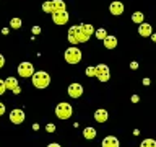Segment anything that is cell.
I'll list each match as a JSON object with an SVG mask.
<instances>
[{"label":"cell","instance_id":"1","mask_svg":"<svg viewBox=\"0 0 156 147\" xmlns=\"http://www.w3.org/2000/svg\"><path fill=\"white\" fill-rule=\"evenodd\" d=\"M31 78H33V85L36 88H46V87H49V83H51V77H49V74L44 72V70L34 72Z\"/></svg>","mask_w":156,"mask_h":147},{"label":"cell","instance_id":"2","mask_svg":"<svg viewBox=\"0 0 156 147\" xmlns=\"http://www.w3.org/2000/svg\"><path fill=\"white\" fill-rule=\"evenodd\" d=\"M55 115L58 119H68L72 115H73V110H72V105L70 103H58L55 106Z\"/></svg>","mask_w":156,"mask_h":147},{"label":"cell","instance_id":"3","mask_svg":"<svg viewBox=\"0 0 156 147\" xmlns=\"http://www.w3.org/2000/svg\"><path fill=\"white\" fill-rule=\"evenodd\" d=\"M63 57L68 64H78L81 61V51L78 47H68L63 54Z\"/></svg>","mask_w":156,"mask_h":147},{"label":"cell","instance_id":"4","mask_svg":"<svg viewBox=\"0 0 156 147\" xmlns=\"http://www.w3.org/2000/svg\"><path fill=\"white\" fill-rule=\"evenodd\" d=\"M96 77L99 78V82H107L111 78L109 67H107L106 64H98L96 66Z\"/></svg>","mask_w":156,"mask_h":147},{"label":"cell","instance_id":"5","mask_svg":"<svg viewBox=\"0 0 156 147\" xmlns=\"http://www.w3.org/2000/svg\"><path fill=\"white\" fill-rule=\"evenodd\" d=\"M18 74H20V77H33V74H34V67H33V64L31 62H21L18 66Z\"/></svg>","mask_w":156,"mask_h":147},{"label":"cell","instance_id":"6","mask_svg":"<svg viewBox=\"0 0 156 147\" xmlns=\"http://www.w3.org/2000/svg\"><path fill=\"white\" fill-rule=\"evenodd\" d=\"M10 121H12L13 124H21L24 121V111L20 110V108L12 110V113H10Z\"/></svg>","mask_w":156,"mask_h":147},{"label":"cell","instance_id":"7","mask_svg":"<svg viewBox=\"0 0 156 147\" xmlns=\"http://www.w3.org/2000/svg\"><path fill=\"white\" fill-rule=\"evenodd\" d=\"M5 87H7V90H12L13 93H16V95L21 92V88H20V85H18V80L15 77L5 78Z\"/></svg>","mask_w":156,"mask_h":147},{"label":"cell","instance_id":"8","mask_svg":"<svg viewBox=\"0 0 156 147\" xmlns=\"http://www.w3.org/2000/svg\"><path fill=\"white\" fill-rule=\"evenodd\" d=\"M68 95L72 98H80L83 95V87L80 83H72V85L68 87Z\"/></svg>","mask_w":156,"mask_h":147},{"label":"cell","instance_id":"9","mask_svg":"<svg viewBox=\"0 0 156 147\" xmlns=\"http://www.w3.org/2000/svg\"><path fill=\"white\" fill-rule=\"evenodd\" d=\"M52 20L55 24H65L68 21V13L65 12H58V13H52Z\"/></svg>","mask_w":156,"mask_h":147},{"label":"cell","instance_id":"10","mask_svg":"<svg viewBox=\"0 0 156 147\" xmlns=\"http://www.w3.org/2000/svg\"><path fill=\"white\" fill-rule=\"evenodd\" d=\"M78 31H80V24H76V26H72L68 29V41H70L73 46L78 44Z\"/></svg>","mask_w":156,"mask_h":147},{"label":"cell","instance_id":"11","mask_svg":"<svg viewBox=\"0 0 156 147\" xmlns=\"http://www.w3.org/2000/svg\"><path fill=\"white\" fill-rule=\"evenodd\" d=\"M138 34H141L143 38H146V36H151L153 34V28H151V24H148V23H141V24H138Z\"/></svg>","mask_w":156,"mask_h":147},{"label":"cell","instance_id":"12","mask_svg":"<svg viewBox=\"0 0 156 147\" xmlns=\"http://www.w3.org/2000/svg\"><path fill=\"white\" fill-rule=\"evenodd\" d=\"M109 12L112 13V15H122L124 13V3L122 2H112L111 5H109Z\"/></svg>","mask_w":156,"mask_h":147},{"label":"cell","instance_id":"13","mask_svg":"<svg viewBox=\"0 0 156 147\" xmlns=\"http://www.w3.org/2000/svg\"><path fill=\"white\" fill-rule=\"evenodd\" d=\"M102 147H120L119 139L114 136H107V137H104V141H102Z\"/></svg>","mask_w":156,"mask_h":147},{"label":"cell","instance_id":"14","mask_svg":"<svg viewBox=\"0 0 156 147\" xmlns=\"http://www.w3.org/2000/svg\"><path fill=\"white\" fill-rule=\"evenodd\" d=\"M107 118H109V115H107V111L102 110V108H99V110L94 111V119H96L98 123H106Z\"/></svg>","mask_w":156,"mask_h":147},{"label":"cell","instance_id":"15","mask_svg":"<svg viewBox=\"0 0 156 147\" xmlns=\"http://www.w3.org/2000/svg\"><path fill=\"white\" fill-rule=\"evenodd\" d=\"M104 47H106V49H114V47H117V38H115V36H109V34H107L106 39H104Z\"/></svg>","mask_w":156,"mask_h":147},{"label":"cell","instance_id":"16","mask_svg":"<svg viewBox=\"0 0 156 147\" xmlns=\"http://www.w3.org/2000/svg\"><path fill=\"white\" fill-rule=\"evenodd\" d=\"M83 137L88 139V141H93L96 137V129H94V127H91V126L85 127V129H83Z\"/></svg>","mask_w":156,"mask_h":147},{"label":"cell","instance_id":"17","mask_svg":"<svg viewBox=\"0 0 156 147\" xmlns=\"http://www.w3.org/2000/svg\"><path fill=\"white\" fill-rule=\"evenodd\" d=\"M52 5H54V13H58V12H65V2L63 0H52Z\"/></svg>","mask_w":156,"mask_h":147},{"label":"cell","instance_id":"18","mask_svg":"<svg viewBox=\"0 0 156 147\" xmlns=\"http://www.w3.org/2000/svg\"><path fill=\"white\" fill-rule=\"evenodd\" d=\"M81 26V29L85 31L88 36L91 38V34H94V28H93V24H90V23H83V24H80Z\"/></svg>","mask_w":156,"mask_h":147},{"label":"cell","instance_id":"19","mask_svg":"<svg viewBox=\"0 0 156 147\" xmlns=\"http://www.w3.org/2000/svg\"><path fill=\"white\" fill-rule=\"evenodd\" d=\"M143 20H145V17H143V13H141V12H135L133 15H132V21H135L136 24H141V23H143Z\"/></svg>","mask_w":156,"mask_h":147},{"label":"cell","instance_id":"20","mask_svg":"<svg viewBox=\"0 0 156 147\" xmlns=\"http://www.w3.org/2000/svg\"><path fill=\"white\" fill-rule=\"evenodd\" d=\"M140 147H156V141L154 139H143Z\"/></svg>","mask_w":156,"mask_h":147},{"label":"cell","instance_id":"21","mask_svg":"<svg viewBox=\"0 0 156 147\" xmlns=\"http://www.w3.org/2000/svg\"><path fill=\"white\" fill-rule=\"evenodd\" d=\"M42 10L46 13H54V5H52V2H44L42 3Z\"/></svg>","mask_w":156,"mask_h":147},{"label":"cell","instance_id":"22","mask_svg":"<svg viewBox=\"0 0 156 147\" xmlns=\"http://www.w3.org/2000/svg\"><path fill=\"white\" fill-rule=\"evenodd\" d=\"M10 26L15 28V29H20V28H21V20L16 18V17L12 18V21H10Z\"/></svg>","mask_w":156,"mask_h":147},{"label":"cell","instance_id":"23","mask_svg":"<svg viewBox=\"0 0 156 147\" xmlns=\"http://www.w3.org/2000/svg\"><path fill=\"white\" fill-rule=\"evenodd\" d=\"M94 34H96V38H98V39H102V41H104V39H106V36H107V33H106V29H104V28H101V29H96V31H94Z\"/></svg>","mask_w":156,"mask_h":147},{"label":"cell","instance_id":"24","mask_svg":"<svg viewBox=\"0 0 156 147\" xmlns=\"http://www.w3.org/2000/svg\"><path fill=\"white\" fill-rule=\"evenodd\" d=\"M86 75L88 77H96V67H86Z\"/></svg>","mask_w":156,"mask_h":147},{"label":"cell","instance_id":"25","mask_svg":"<svg viewBox=\"0 0 156 147\" xmlns=\"http://www.w3.org/2000/svg\"><path fill=\"white\" fill-rule=\"evenodd\" d=\"M5 90H7V87H5V80H2V78H0V95H3Z\"/></svg>","mask_w":156,"mask_h":147},{"label":"cell","instance_id":"26","mask_svg":"<svg viewBox=\"0 0 156 147\" xmlns=\"http://www.w3.org/2000/svg\"><path fill=\"white\" fill-rule=\"evenodd\" d=\"M46 131L47 132H54V131H55V124H47L46 126Z\"/></svg>","mask_w":156,"mask_h":147},{"label":"cell","instance_id":"27","mask_svg":"<svg viewBox=\"0 0 156 147\" xmlns=\"http://www.w3.org/2000/svg\"><path fill=\"white\" fill-rule=\"evenodd\" d=\"M41 33V28L39 26H33V34H39Z\"/></svg>","mask_w":156,"mask_h":147},{"label":"cell","instance_id":"28","mask_svg":"<svg viewBox=\"0 0 156 147\" xmlns=\"http://www.w3.org/2000/svg\"><path fill=\"white\" fill-rule=\"evenodd\" d=\"M5 66V59H3V56H2V54H0V69H2Z\"/></svg>","mask_w":156,"mask_h":147},{"label":"cell","instance_id":"29","mask_svg":"<svg viewBox=\"0 0 156 147\" xmlns=\"http://www.w3.org/2000/svg\"><path fill=\"white\" fill-rule=\"evenodd\" d=\"M3 113H5V105H3V103H0V116H2Z\"/></svg>","mask_w":156,"mask_h":147},{"label":"cell","instance_id":"30","mask_svg":"<svg viewBox=\"0 0 156 147\" xmlns=\"http://www.w3.org/2000/svg\"><path fill=\"white\" fill-rule=\"evenodd\" d=\"M138 100H140V98H138V95H133V96H132V101H133V103H136Z\"/></svg>","mask_w":156,"mask_h":147},{"label":"cell","instance_id":"31","mask_svg":"<svg viewBox=\"0 0 156 147\" xmlns=\"http://www.w3.org/2000/svg\"><path fill=\"white\" fill-rule=\"evenodd\" d=\"M130 67H132V69H138V64H136V62H132Z\"/></svg>","mask_w":156,"mask_h":147},{"label":"cell","instance_id":"32","mask_svg":"<svg viewBox=\"0 0 156 147\" xmlns=\"http://www.w3.org/2000/svg\"><path fill=\"white\" fill-rule=\"evenodd\" d=\"M47 147H62V145H60V144H55V142H54V144H49Z\"/></svg>","mask_w":156,"mask_h":147},{"label":"cell","instance_id":"33","mask_svg":"<svg viewBox=\"0 0 156 147\" xmlns=\"http://www.w3.org/2000/svg\"><path fill=\"white\" fill-rule=\"evenodd\" d=\"M151 38H153V41H156V34H151Z\"/></svg>","mask_w":156,"mask_h":147}]
</instances>
